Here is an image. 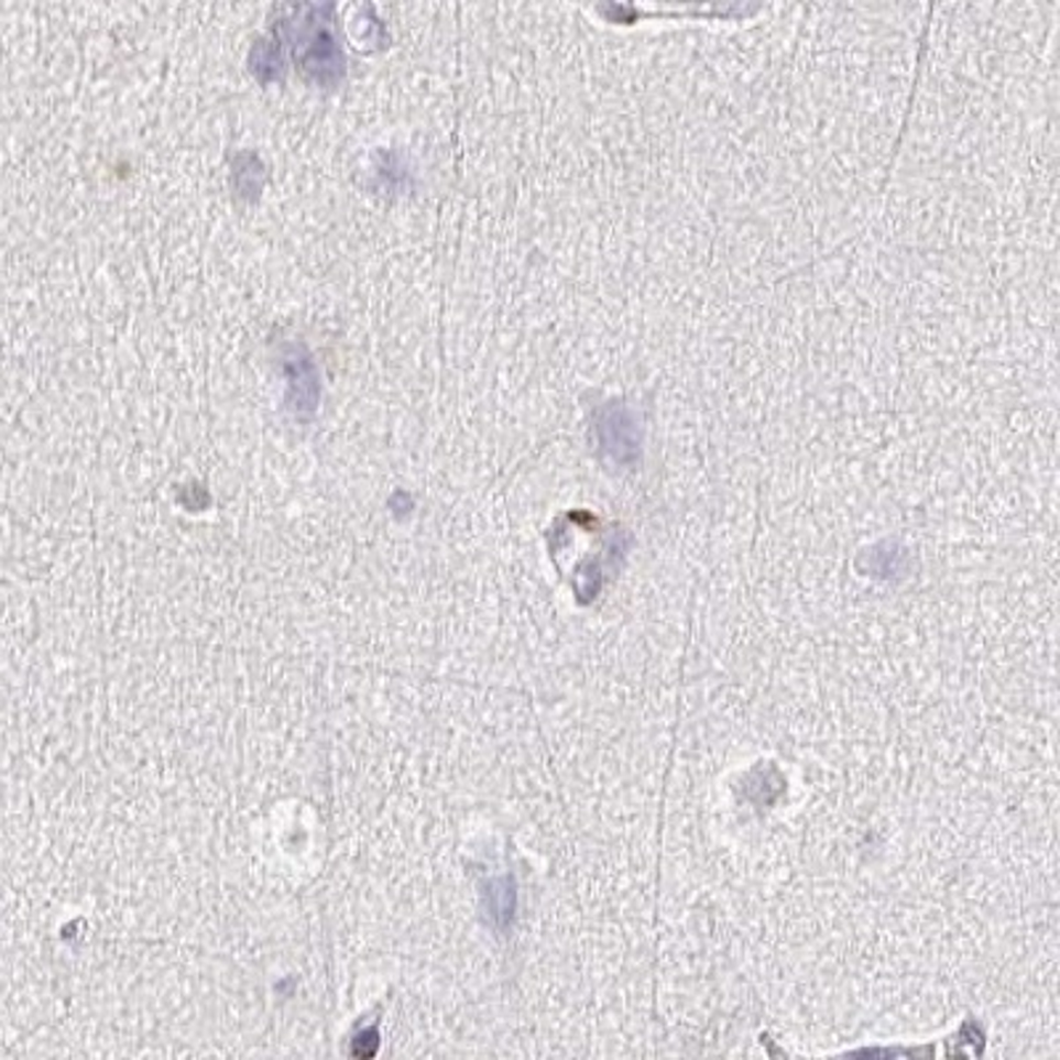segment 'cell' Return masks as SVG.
Returning <instances> with one entry per match:
<instances>
[{
    "label": "cell",
    "instance_id": "obj_1",
    "mask_svg": "<svg viewBox=\"0 0 1060 1060\" xmlns=\"http://www.w3.org/2000/svg\"><path fill=\"white\" fill-rule=\"evenodd\" d=\"M327 6H300L292 9V19L282 22L295 43V56L300 58V67L314 75L318 83H331L342 75V54L331 35L329 19H321Z\"/></svg>",
    "mask_w": 1060,
    "mask_h": 1060
},
{
    "label": "cell",
    "instance_id": "obj_2",
    "mask_svg": "<svg viewBox=\"0 0 1060 1060\" xmlns=\"http://www.w3.org/2000/svg\"><path fill=\"white\" fill-rule=\"evenodd\" d=\"M284 361H287L292 406H295V412H314L318 385H316V369L314 363H310L308 353H305L303 348H292V353Z\"/></svg>",
    "mask_w": 1060,
    "mask_h": 1060
},
{
    "label": "cell",
    "instance_id": "obj_3",
    "mask_svg": "<svg viewBox=\"0 0 1060 1060\" xmlns=\"http://www.w3.org/2000/svg\"><path fill=\"white\" fill-rule=\"evenodd\" d=\"M515 881L510 875L496 877L485 886V913L488 920L493 922L496 928H506L512 922V915H515Z\"/></svg>",
    "mask_w": 1060,
    "mask_h": 1060
}]
</instances>
